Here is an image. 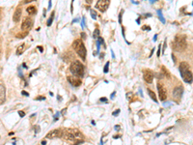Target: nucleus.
Instances as JSON below:
<instances>
[{"mask_svg":"<svg viewBox=\"0 0 193 145\" xmlns=\"http://www.w3.org/2000/svg\"><path fill=\"white\" fill-rule=\"evenodd\" d=\"M186 47H187V43H186V36H183V35H177L173 42L174 50L178 52H182L186 50Z\"/></svg>","mask_w":193,"mask_h":145,"instance_id":"obj_2","label":"nucleus"},{"mask_svg":"<svg viewBox=\"0 0 193 145\" xmlns=\"http://www.w3.org/2000/svg\"><path fill=\"white\" fill-rule=\"evenodd\" d=\"M33 1H34V0H24V3H31Z\"/></svg>","mask_w":193,"mask_h":145,"instance_id":"obj_26","label":"nucleus"},{"mask_svg":"<svg viewBox=\"0 0 193 145\" xmlns=\"http://www.w3.org/2000/svg\"><path fill=\"white\" fill-rule=\"evenodd\" d=\"M93 37H94V38H98V37H100V30H98V28L95 29V31H94Z\"/></svg>","mask_w":193,"mask_h":145,"instance_id":"obj_17","label":"nucleus"},{"mask_svg":"<svg viewBox=\"0 0 193 145\" xmlns=\"http://www.w3.org/2000/svg\"><path fill=\"white\" fill-rule=\"evenodd\" d=\"M119 112H120V109H117V110H116V111H114V112H113V115H114V116H117Z\"/></svg>","mask_w":193,"mask_h":145,"instance_id":"obj_25","label":"nucleus"},{"mask_svg":"<svg viewBox=\"0 0 193 145\" xmlns=\"http://www.w3.org/2000/svg\"><path fill=\"white\" fill-rule=\"evenodd\" d=\"M110 5V0H98L97 2V9L101 12H105Z\"/></svg>","mask_w":193,"mask_h":145,"instance_id":"obj_7","label":"nucleus"},{"mask_svg":"<svg viewBox=\"0 0 193 145\" xmlns=\"http://www.w3.org/2000/svg\"><path fill=\"white\" fill-rule=\"evenodd\" d=\"M45 143H46V141H45V140L44 141H42V144H45Z\"/></svg>","mask_w":193,"mask_h":145,"instance_id":"obj_33","label":"nucleus"},{"mask_svg":"<svg viewBox=\"0 0 193 145\" xmlns=\"http://www.w3.org/2000/svg\"><path fill=\"white\" fill-rule=\"evenodd\" d=\"M5 98H6V89L3 84V81L1 80V84H0V104H3L4 102H5Z\"/></svg>","mask_w":193,"mask_h":145,"instance_id":"obj_11","label":"nucleus"},{"mask_svg":"<svg viewBox=\"0 0 193 145\" xmlns=\"http://www.w3.org/2000/svg\"><path fill=\"white\" fill-rule=\"evenodd\" d=\"M85 1H86V2H87L88 4H91V3H92V1H93V0H85Z\"/></svg>","mask_w":193,"mask_h":145,"instance_id":"obj_29","label":"nucleus"},{"mask_svg":"<svg viewBox=\"0 0 193 145\" xmlns=\"http://www.w3.org/2000/svg\"><path fill=\"white\" fill-rule=\"evenodd\" d=\"M38 50H41V52H42V51H44V48H42V47H40V46H39V47H38Z\"/></svg>","mask_w":193,"mask_h":145,"instance_id":"obj_27","label":"nucleus"},{"mask_svg":"<svg viewBox=\"0 0 193 145\" xmlns=\"http://www.w3.org/2000/svg\"><path fill=\"white\" fill-rule=\"evenodd\" d=\"M68 81L71 83V84L72 86H79L81 84V80H79V78H76L75 76V77H68Z\"/></svg>","mask_w":193,"mask_h":145,"instance_id":"obj_12","label":"nucleus"},{"mask_svg":"<svg viewBox=\"0 0 193 145\" xmlns=\"http://www.w3.org/2000/svg\"><path fill=\"white\" fill-rule=\"evenodd\" d=\"M82 38H83V39L86 38V36H85V34H84V33H82Z\"/></svg>","mask_w":193,"mask_h":145,"instance_id":"obj_32","label":"nucleus"},{"mask_svg":"<svg viewBox=\"0 0 193 145\" xmlns=\"http://www.w3.org/2000/svg\"><path fill=\"white\" fill-rule=\"evenodd\" d=\"M156 87H157V90H158V97H159V100L160 101H165L166 98H167V90H166V87L163 85V83L158 81L157 84H156Z\"/></svg>","mask_w":193,"mask_h":145,"instance_id":"obj_5","label":"nucleus"},{"mask_svg":"<svg viewBox=\"0 0 193 145\" xmlns=\"http://www.w3.org/2000/svg\"><path fill=\"white\" fill-rule=\"evenodd\" d=\"M161 69H162V72H163V73L165 74L164 76H166L167 77H170V74H169V72L167 71V70L164 68V66H162V68H161Z\"/></svg>","mask_w":193,"mask_h":145,"instance_id":"obj_18","label":"nucleus"},{"mask_svg":"<svg viewBox=\"0 0 193 145\" xmlns=\"http://www.w3.org/2000/svg\"><path fill=\"white\" fill-rule=\"evenodd\" d=\"M70 71L75 77H83L84 67L79 61H74L70 66Z\"/></svg>","mask_w":193,"mask_h":145,"instance_id":"obj_4","label":"nucleus"},{"mask_svg":"<svg viewBox=\"0 0 193 145\" xmlns=\"http://www.w3.org/2000/svg\"><path fill=\"white\" fill-rule=\"evenodd\" d=\"M20 17H21V8L19 7V8H16V10L14 13V16H13V20H14V23H19Z\"/></svg>","mask_w":193,"mask_h":145,"instance_id":"obj_13","label":"nucleus"},{"mask_svg":"<svg viewBox=\"0 0 193 145\" xmlns=\"http://www.w3.org/2000/svg\"><path fill=\"white\" fill-rule=\"evenodd\" d=\"M25 50H26V44L22 43L21 45H19V47L18 48H16V54H18V55H21L25 51Z\"/></svg>","mask_w":193,"mask_h":145,"instance_id":"obj_14","label":"nucleus"},{"mask_svg":"<svg viewBox=\"0 0 193 145\" xmlns=\"http://www.w3.org/2000/svg\"><path fill=\"white\" fill-rule=\"evenodd\" d=\"M115 130H116V131H119V130H120V126H118V125L115 126Z\"/></svg>","mask_w":193,"mask_h":145,"instance_id":"obj_28","label":"nucleus"},{"mask_svg":"<svg viewBox=\"0 0 193 145\" xmlns=\"http://www.w3.org/2000/svg\"><path fill=\"white\" fill-rule=\"evenodd\" d=\"M180 73L183 80L186 83H190L193 80V74L190 70V66L187 62H182L180 64Z\"/></svg>","mask_w":193,"mask_h":145,"instance_id":"obj_1","label":"nucleus"},{"mask_svg":"<svg viewBox=\"0 0 193 145\" xmlns=\"http://www.w3.org/2000/svg\"><path fill=\"white\" fill-rule=\"evenodd\" d=\"M108 66H109V62H107V63H106V65H105V67H104V73H107V72H108Z\"/></svg>","mask_w":193,"mask_h":145,"instance_id":"obj_21","label":"nucleus"},{"mask_svg":"<svg viewBox=\"0 0 193 145\" xmlns=\"http://www.w3.org/2000/svg\"><path fill=\"white\" fill-rule=\"evenodd\" d=\"M157 15L160 17V20H161L162 23H164V19H163V17H162V15H161V12H160V11H157Z\"/></svg>","mask_w":193,"mask_h":145,"instance_id":"obj_20","label":"nucleus"},{"mask_svg":"<svg viewBox=\"0 0 193 145\" xmlns=\"http://www.w3.org/2000/svg\"><path fill=\"white\" fill-rule=\"evenodd\" d=\"M19 114L20 117H24V115H25L24 111H22V110H19Z\"/></svg>","mask_w":193,"mask_h":145,"instance_id":"obj_23","label":"nucleus"},{"mask_svg":"<svg viewBox=\"0 0 193 145\" xmlns=\"http://www.w3.org/2000/svg\"><path fill=\"white\" fill-rule=\"evenodd\" d=\"M26 12L28 13L29 15H35L36 12H37V10H36V8L34 7V6H29V7H27V9H26Z\"/></svg>","mask_w":193,"mask_h":145,"instance_id":"obj_15","label":"nucleus"},{"mask_svg":"<svg viewBox=\"0 0 193 145\" xmlns=\"http://www.w3.org/2000/svg\"><path fill=\"white\" fill-rule=\"evenodd\" d=\"M72 47H74V50H75V52L77 53L79 57L82 60L86 59V55H87V50L86 47H85L83 42L80 40V39H77L72 44Z\"/></svg>","mask_w":193,"mask_h":145,"instance_id":"obj_3","label":"nucleus"},{"mask_svg":"<svg viewBox=\"0 0 193 145\" xmlns=\"http://www.w3.org/2000/svg\"><path fill=\"white\" fill-rule=\"evenodd\" d=\"M148 90V94H149V96L151 97V99L154 101V102H156V103H157V99H156V94L154 93V92L151 90V89H147Z\"/></svg>","mask_w":193,"mask_h":145,"instance_id":"obj_16","label":"nucleus"},{"mask_svg":"<svg viewBox=\"0 0 193 145\" xmlns=\"http://www.w3.org/2000/svg\"><path fill=\"white\" fill-rule=\"evenodd\" d=\"M183 88L182 86H177L175 87L174 90H173V98L177 103H179L180 101L182 99V96H183Z\"/></svg>","mask_w":193,"mask_h":145,"instance_id":"obj_8","label":"nucleus"},{"mask_svg":"<svg viewBox=\"0 0 193 145\" xmlns=\"http://www.w3.org/2000/svg\"><path fill=\"white\" fill-rule=\"evenodd\" d=\"M132 97H133V94H132L131 92H130V93L127 94V99H128V100H131Z\"/></svg>","mask_w":193,"mask_h":145,"instance_id":"obj_19","label":"nucleus"},{"mask_svg":"<svg viewBox=\"0 0 193 145\" xmlns=\"http://www.w3.org/2000/svg\"><path fill=\"white\" fill-rule=\"evenodd\" d=\"M62 135V130L61 129H55L50 131L49 133L46 134V138L48 139H54L57 137H61Z\"/></svg>","mask_w":193,"mask_h":145,"instance_id":"obj_9","label":"nucleus"},{"mask_svg":"<svg viewBox=\"0 0 193 145\" xmlns=\"http://www.w3.org/2000/svg\"><path fill=\"white\" fill-rule=\"evenodd\" d=\"M32 25H33V20L31 17H24L22 20V23H21V29L24 32H28L31 29Z\"/></svg>","mask_w":193,"mask_h":145,"instance_id":"obj_6","label":"nucleus"},{"mask_svg":"<svg viewBox=\"0 0 193 145\" xmlns=\"http://www.w3.org/2000/svg\"><path fill=\"white\" fill-rule=\"evenodd\" d=\"M45 98L44 96H42H42H40V97H37V98H36V100H37V101H42V100H45Z\"/></svg>","mask_w":193,"mask_h":145,"instance_id":"obj_24","label":"nucleus"},{"mask_svg":"<svg viewBox=\"0 0 193 145\" xmlns=\"http://www.w3.org/2000/svg\"><path fill=\"white\" fill-rule=\"evenodd\" d=\"M154 73L151 71V70H144V72H143V78H144V80L145 82H147V83H152L153 80H154Z\"/></svg>","mask_w":193,"mask_h":145,"instance_id":"obj_10","label":"nucleus"},{"mask_svg":"<svg viewBox=\"0 0 193 145\" xmlns=\"http://www.w3.org/2000/svg\"><path fill=\"white\" fill-rule=\"evenodd\" d=\"M53 16L54 15H52V17H50V19L48 20V25H50L51 23H52V20H53Z\"/></svg>","mask_w":193,"mask_h":145,"instance_id":"obj_22","label":"nucleus"},{"mask_svg":"<svg viewBox=\"0 0 193 145\" xmlns=\"http://www.w3.org/2000/svg\"><path fill=\"white\" fill-rule=\"evenodd\" d=\"M160 55V50L158 48V50H157V56H159Z\"/></svg>","mask_w":193,"mask_h":145,"instance_id":"obj_31","label":"nucleus"},{"mask_svg":"<svg viewBox=\"0 0 193 145\" xmlns=\"http://www.w3.org/2000/svg\"><path fill=\"white\" fill-rule=\"evenodd\" d=\"M22 95H24V96H29V94H28V93H26V92H24V91L22 92Z\"/></svg>","mask_w":193,"mask_h":145,"instance_id":"obj_30","label":"nucleus"}]
</instances>
